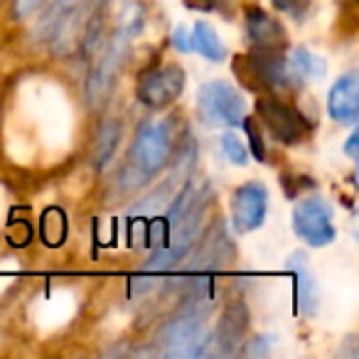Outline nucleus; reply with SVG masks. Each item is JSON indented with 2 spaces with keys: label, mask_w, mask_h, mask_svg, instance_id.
I'll use <instances>...</instances> for the list:
<instances>
[{
  "label": "nucleus",
  "mask_w": 359,
  "mask_h": 359,
  "mask_svg": "<svg viewBox=\"0 0 359 359\" xmlns=\"http://www.w3.org/2000/svg\"><path fill=\"white\" fill-rule=\"evenodd\" d=\"M126 50H128V42L118 40V37H111V42L106 45L104 55H101L99 65L91 69L89 81H86V99H89V106L96 109L106 101L111 86H114V79L118 74V67L126 57Z\"/></svg>",
  "instance_id": "obj_8"
},
{
  "label": "nucleus",
  "mask_w": 359,
  "mask_h": 359,
  "mask_svg": "<svg viewBox=\"0 0 359 359\" xmlns=\"http://www.w3.org/2000/svg\"><path fill=\"white\" fill-rule=\"evenodd\" d=\"M185 91V72L175 65L155 67L138 74V86L135 94L138 101L150 109H163L177 101V96Z\"/></svg>",
  "instance_id": "obj_5"
},
{
  "label": "nucleus",
  "mask_w": 359,
  "mask_h": 359,
  "mask_svg": "<svg viewBox=\"0 0 359 359\" xmlns=\"http://www.w3.org/2000/svg\"><path fill=\"white\" fill-rule=\"evenodd\" d=\"M91 3H94V6H106L109 0H91Z\"/></svg>",
  "instance_id": "obj_26"
},
{
  "label": "nucleus",
  "mask_w": 359,
  "mask_h": 359,
  "mask_svg": "<svg viewBox=\"0 0 359 359\" xmlns=\"http://www.w3.org/2000/svg\"><path fill=\"white\" fill-rule=\"evenodd\" d=\"M121 140V126L118 121H104V126L99 128L96 135V148H94V163L96 168H106L109 160L114 158L116 148Z\"/></svg>",
  "instance_id": "obj_18"
},
{
  "label": "nucleus",
  "mask_w": 359,
  "mask_h": 359,
  "mask_svg": "<svg viewBox=\"0 0 359 359\" xmlns=\"http://www.w3.org/2000/svg\"><path fill=\"white\" fill-rule=\"evenodd\" d=\"M190 37H192V50L200 52L205 60L222 62L226 57V50H224V45H222L219 35H217V32L212 30V25H207V22H197L195 30L190 32Z\"/></svg>",
  "instance_id": "obj_17"
},
{
  "label": "nucleus",
  "mask_w": 359,
  "mask_h": 359,
  "mask_svg": "<svg viewBox=\"0 0 359 359\" xmlns=\"http://www.w3.org/2000/svg\"><path fill=\"white\" fill-rule=\"evenodd\" d=\"M210 337L205 334V313L187 310L168 327V357H200L207 352Z\"/></svg>",
  "instance_id": "obj_7"
},
{
  "label": "nucleus",
  "mask_w": 359,
  "mask_h": 359,
  "mask_svg": "<svg viewBox=\"0 0 359 359\" xmlns=\"http://www.w3.org/2000/svg\"><path fill=\"white\" fill-rule=\"evenodd\" d=\"M231 244H229V236L224 231V224H217L215 229L207 234V239L202 241V249L200 254L192 259V269L200 271V269H222L226 261L231 259Z\"/></svg>",
  "instance_id": "obj_13"
},
{
  "label": "nucleus",
  "mask_w": 359,
  "mask_h": 359,
  "mask_svg": "<svg viewBox=\"0 0 359 359\" xmlns=\"http://www.w3.org/2000/svg\"><path fill=\"white\" fill-rule=\"evenodd\" d=\"M241 126L246 128V135H249V140H251L249 145H251V153H254V158L259 160V163H264L266 150H264V140H261V135H259V126H256V121L254 118H246V116H244Z\"/></svg>",
  "instance_id": "obj_21"
},
{
  "label": "nucleus",
  "mask_w": 359,
  "mask_h": 359,
  "mask_svg": "<svg viewBox=\"0 0 359 359\" xmlns=\"http://www.w3.org/2000/svg\"><path fill=\"white\" fill-rule=\"evenodd\" d=\"M285 69H288V79H323L325 76V62L315 57L305 47H295L290 50L288 60H285Z\"/></svg>",
  "instance_id": "obj_15"
},
{
  "label": "nucleus",
  "mask_w": 359,
  "mask_h": 359,
  "mask_svg": "<svg viewBox=\"0 0 359 359\" xmlns=\"http://www.w3.org/2000/svg\"><path fill=\"white\" fill-rule=\"evenodd\" d=\"M269 210V190L261 182H246L234 192L231 212H234V226L239 234L259 229L266 219Z\"/></svg>",
  "instance_id": "obj_9"
},
{
  "label": "nucleus",
  "mask_w": 359,
  "mask_h": 359,
  "mask_svg": "<svg viewBox=\"0 0 359 359\" xmlns=\"http://www.w3.org/2000/svg\"><path fill=\"white\" fill-rule=\"evenodd\" d=\"M327 111L339 123H354L359 116V76L354 72L339 76L327 96Z\"/></svg>",
  "instance_id": "obj_10"
},
{
  "label": "nucleus",
  "mask_w": 359,
  "mask_h": 359,
  "mask_svg": "<svg viewBox=\"0 0 359 359\" xmlns=\"http://www.w3.org/2000/svg\"><path fill=\"white\" fill-rule=\"evenodd\" d=\"M145 27V8L138 0H126L121 8L118 18H116V30L114 37L123 42H130L133 37H138Z\"/></svg>",
  "instance_id": "obj_16"
},
{
  "label": "nucleus",
  "mask_w": 359,
  "mask_h": 359,
  "mask_svg": "<svg viewBox=\"0 0 359 359\" xmlns=\"http://www.w3.org/2000/svg\"><path fill=\"white\" fill-rule=\"evenodd\" d=\"M256 114L264 121L266 128L271 130V135L285 145L300 143V140L308 135L310 126H308V121L303 118V114L278 99H259Z\"/></svg>",
  "instance_id": "obj_6"
},
{
  "label": "nucleus",
  "mask_w": 359,
  "mask_h": 359,
  "mask_svg": "<svg viewBox=\"0 0 359 359\" xmlns=\"http://www.w3.org/2000/svg\"><path fill=\"white\" fill-rule=\"evenodd\" d=\"M293 231L308 246H330L337 234L332 224V207L323 197H308L298 202L293 212Z\"/></svg>",
  "instance_id": "obj_4"
},
{
  "label": "nucleus",
  "mask_w": 359,
  "mask_h": 359,
  "mask_svg": "<svg viewBox=\"0 0 359 359\" xmlns=\"http://www.w3.org/2000/svg\"><path fill=\"white\" fill-rule=\"evenodd\" d=\"M246 332V308L241 303L226 308L224 318H222L219 327H217V337L210 342H217L222 354H231L236 349V344L241 342Z\"/></svg>",
  "instance_id": "obj_14"
},
{
  "label": "nucleus",
  "mask_w": 359,
  "mask_h": 359,
  "mask_svg": "<svg viewBox=\"0 0 359 359\" xmlns=\"http://www.w3.org/2000/svg\"><path fill=\"white\" fill-rule=\"evenodd\" d=\"M185 6L192 11H207V13H224L234 0H185Z\"/></svg>",
  "instance_id": "obj_22"
},
{
  "label": "nucleus",
  "mask_w": 359,
  "mask_h": 359,
  "mask_svg": "<svg viewBox=\"0 0 359 359\" xmlns=\"http://www.w3.org/2000/svg\"><path fill=\"white\" fill-rule=\"evenodd\" d=\"M290 271L295 276V300H298V310L305 315V318H315L320 308V288L315 283L313 273L308 271L305 266V259L303 256L295 254L290 259Z\"/></svg>",
  "instance_id": "obj_12"
},
{
  "label": "nucleus",
  "mask_w": 359,
  "mask_h": 359,
  "mask_svg": "<svg viewBox=\"0 0 359 359\" xmlns=\"http://www.w3.org/2000/svg\"><path fill=\"white\" fill-rule=\"evenodd\" d=\"M357 140H359V135L352 133V135H349V140H347V145H344V153H347L352 160H357Z\"/></svg>",
  "instance_id": "obj_25"
},
{
  "label": "nucleus",
  "mask_w": 359,
  "mask_h": 359,
  "mask_svg": "<svg viewBox=\"0 0 359 359\" xmlns=\"http://www.w3.org/2000/svg\"><path fill=\"white\" fill-rule=\"evenodd\" d=\"M210 200H212V190L207 187V190L195 200V205H192L185 215L180 217V219L170 226V229H175L172 241L150 256V261L145 264V271H165V269H170V266H175L180 259H182V256L187 254V251L192 249V244H195L197 236H200L202 219H205V215H207Z\"/></svg>",
  "instance_id": "obj_2"
},
{
  "label": "nucleus",
  "mask_w": 359,
  "mask_h": 359,
  "mask_svg": "<svg viewBox=\"0 0 359 359\" xmlns=\"http://www.w3.org/2000/svg\"><path fill=\"white\" fill-rule=\"evenodd\" d=\"M42 3H45V0H15V3H13V13H15V18H27V15H32L37 8H42Z\"/></svg>",
  "instance_id": "obj_23"
},
{
  "label": "nucleus",
  "mask_w": 359,
  "mask_h": 359,
  "mask_svg": "<svg viewBox=\"0 0 359 359\" xmlns=\"http://www.w3.org/2000/svg\"><path fill=\"white\" fill-rule=\"evenodd\" d=\"M246 32H249L251 42L256 47H269V50H283L285 45V32L269 13L261 8H249L246 11Z\"/></svg>",
  "instance_id": "obj_11"
},
{
  "label": "nucleus",
  "mask_w": 359,
  "mask_h": 359,
  "mask_svg": "<svg viewBox=\"0 0 359 359\" xmlns=\"http://www.w3.org/2000/svg\"><path fill=\"white\" fill-rule=\"evenodd\" d=\"M172 45H175V50H180V52H192V37H190V32L185 30V27L180 25L177 30L172 32Z\"/></svg>",
  "instance_id": "obj_24"
},
{
  "label": "nucleus",
  "mask_w": 359,
  "mask_h": 359,
  "mask_svg": "<svg viewBox=\"0 0 359 359\" xmlns=\"http://www.w3.org/2000/svg\"><path fill=\"white\" fill-rule=\"evenodd\" d=\"M200 101V114L207 123H224V126H241L244 121V96L226 81H207L197 94Z\"/></svg>",
  "instance_id": "obj_3"
},
{
  "label": "nucleus",
  "mask_w": 359,
  "mask_h": 359,
  "mask_svg": "<svg viewBox=\"0 0 359 359\" xmlns=\"http://www.w3.org/2000/svg\"><path fill=\"white\" fill-rule=\"evenodd\" d=\"M276 11L285 13V15L295 18V20H303L305 13L310 11V0H271Z\"/></svg>",
  "instance_id": "obj_20"
},
{
  "label": "nucleus",
  "mask_w": 359,
  "mask_h": 359,
  "mask_svg": "<svg viewBox=\"0 0 359 359\" xmlns=\"http://www.w3.org/2000/svg\"><path fill=\"white\" fill-rule=\"evenodd\" d=\"M172 150V130L168 121H148L138 128L135 140L130 145L128 165L121 170L118 190L130 192L145 185L170 158Z\"/></svg>",
  "instance_id": "obj_1"
},
{
  "label": "nucleus",
  "mask_w": 359,
  "mask_h": 359,
  "mask_svg": "<svg viewBox=\"0 0 359 359\" xmlns=\"http://www.w3.org/2000/svg\"><path fill=\"white\" fill-rule=\"evenodd\" d=\"M222 150H224V155L229 158V163H234V165H246V160H249V150H246L244 140L234 133L222 135Z\"/></svg>",
  "instance_id": "obj_19"
}]
</instances>
